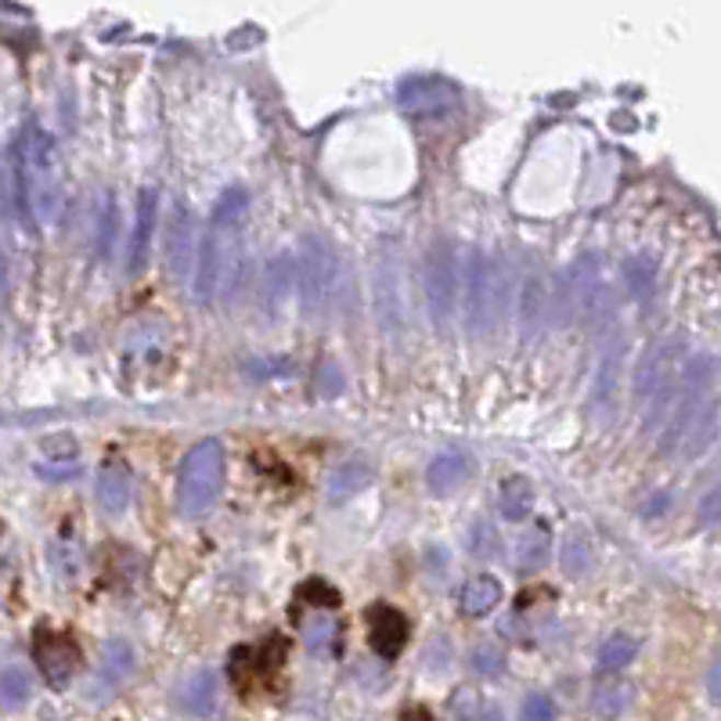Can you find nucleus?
I'll list each match as a JSON object with an SVG mask.
<instances>
[{
	"mask_svg": "<svg viewBox=\"0 0 721 721\" xmlns=\"http://www.w3.org/2000/svg\"><path fill=\"white\" fill-rule=\"evenodd\" d=\"M714 426H718V401H707L703 412L693 422L689 437H686V455H700L703 447L714 440Z\"/></svg>",
	"mask_w": 721,
	"mask_h": 721,
	"instance_id": "28",
	"label": "nucleus"
},
{
	"mask_svg": "<svg viewBox=\"0 0 721 721\" xmlns=\"http://www.w3.org/2000/svg\"><path fill=\"white\" fill-rule=\"evenodd\" d=\"M156 209H159L156 188H141V195H138V220H134L130 253H127V271H130V275H138V271L148 264V245H152V231H156Z\"/></svg>",
	"mask_w": 721,
	"mask_h": 721,
	"instance_id": "15",
	"label": "nucleus"
},
{
	"mask_svg": "<svg viewBox=\"0 0 721 721\" xmlns=\"http://www.w3.org/2000/svg\"><path fill=\"white\" fill-rule=\"evenodd\" d=\"M116 231H119V206L112 203V195H105L102 217H98V256H102V260L112 256V242H116Z\"/></svg>",
	"mask_w": 721,
	"mask_h": 721,
	"instance_id": "32",
	"label": "nucleus"
},
{
	"mask_svg": "<svg viewBox=\"0 0 721 721\" xmlns=\"http://www.w3.org/2000/svg\"><path fill=\"white\" fill-rule=\"evenodd\" d=\"M245 214H250V195L245 188H228L209 217L198 245L195 267V304H217L242 278L245 267Z\"/></svg>",
	"mask_w": 721,
	"mask_h": 721,
	"instance_id": "1",
	"label": "nucleus"
},
{
	"mask_svg": "<svg viewBox=\"0 0 721 721\" xmlns=\"http://www.w3.org/2000/svg\"><path fill=\"white\" fill-rule=\"evenodd\" d=\"M365 620H368L371 650H376L382 661H393V656H401L404 642H408V617L397 610V606H390V603H371Z\"/></svg>",
	"mask_w": 721,
	"mask_h": 721,
	"instance_id": "14",
	"label": "nucleus"
},
{
	"mask_svg": "<svg viewBox=\"0 0 721 721\" xmlns=\"http://www.w3.org/2000/svg\"><path fill=\"white\" fill-rule=\"evenodd\" d=\"M130 491H134L130 469L123 466L119 458H112V462H105L102 472H98V505H102L108 516L127 513V505H130Z\"/></svg>",
	"mask_w": 721,
	"mask_h": 721,
	"instance_id": "16",
	"label": "nucleus"
},
{
	"mask_svg": "<svg viewBox=\"0 0 721 721\" xmlns=\"http://www.w3.org/2000/svg\"><path fill=\"white\" fill-rule=\"evenodd\" d=\"M397 721H433V714H430V711H422V707H412V711H404Z\"/></svg>",
	"mask_w": 721,
	"mask_h": 721,
	"instance_id": "43",
	"label": "nucleus"
},
{
	"mask_svg": "<svg viewBox=\"0 0 721 721\" xmlns=\"http://www.w3.org/2000/svg\"><path fill=\"white\" fill-rule=\"evenodd\" d=\"M300 599L325 603V610H335V606H340V592H335L332 584H325L321 577H314V581H307L304 588H300Z\"/></svg>",
	"mask_w": 721,
	"mask_h": 721,
	"instance_id": "37",
	"label": "nucleus"
},
{
	"mask_svg": "<svg viewBox=\"0 0 721 721\" xmlns=\"http://www.w3.org/2000/svg\"><path fill=\"white\" fill-rule=\"evenodd\" d=\"M636 653H639V639L636 636H628V631H617V636H610L603 642V650H599V671H625L631 661H636Z\"/></svg>",
	"mask_w": 721,
	"mask_h": 721,
	"instance_id": "24",
	"label": "nucleus"
},
{
	"mask_svg": "<svg viewBox=\"0 0 721 721\" xmlns=\"http://www.w3.org/2000/svg\"><path fill=\"white\" fill-rule=\"evenodd\" d=\"M469 549L477 559H488L499 552V530H494L488 519H480V524H472L469 530Z\"/></svg>",
	"mask_w": 721,
	"mask_h": 721,
	"instance_id": "35",
	"label": "nucleus"
},
{
	"mask_svg": "<svg viewBox=\"0 0 721 721\" xmlns=\"http://www.w3.org/2000/svg\"><path fill=\"white\" fill-rule=\"evenodd\" d=\"M451 711H455V721H502L499 707L480 700V696H472V693H458Z\"/></svg>",
	"mask_w": 721,
	"mask_h": 721,
	"instance_id": "29",
	"label": "nucleus"
},
{
	"mask_svg": "<svg viewBox=\"0 0 721 721\" xmlns=\"http://www.w3.org/2000/svg\"><path fill=\"white\" fill-rule=\"evenodd\" d=\"M499 508L505 519H513V524H519V519L530 516L534 508V488L527 477H508L502 483V494H499Z\"/></svg>",
	"mask_w": 721,
	"mask_h": 721,
	"instance_id": "22",
	"label": "nucleus"
},
{
	"mask_svg": "<svg viewBox=\"0 0 721 721\" xmlns=\"http://www.w3.org/2000/svg\"><path fill=\"white\" fill-rule=\"evenodd\" d=\"M707 693H711L714 703H721V661L711 667V675H707Z\"/></svg>",
	"mask_w": 721,
	"mask_h": 721,
	"instance_id": "41",
	"label": "nucleus"
},
{
	"mask_svg": "<svg viewBox=\"0 0 721 721\" xmlns=\"http://www.w3.org/2000/svg\"><path fill=\"white\" fill-rule=\"evenodd\" d=\"M700 519L707 527H714V524H721V483L718 488H711L700 499Z\"/></svg>",
	"mask_w": 721,
	"mask_h": 721,
	"instance_id": "38",
	"label": "nucleus"
},
{
	"mask_svg": "<svg viewBox=\"0 0 721 721\" xmlns=\"http://www.w3.org/2000/svg\"><path fill=\"white\" fill-rule=\"evenodd\" d=\"M36 472H41V477H47V480H69V477H77L80 466L72 462V458H61L58 466H52V462H41V466H36Z\"/></svg>",
	"mask_w": 721,
	"mask_h": 721,
	"instance_id": "39",
	"label": "nucleus"
},
{
	"mask_svg": "<svg viewBox=\"0 0 721 721\" xmlns=\"http://www.w3.org/2000/svg\"><path fill=\"white\" fill-rule=\"evenodd\" d=\"M628 278H631V293H639L642 300L653 293V282H656V260L653 256H636L628 264Z\"/></svg>",
	"mask_w": 721,
	"mask_h": 721,
	"instance_id": "34",
	"label": "nucleus"
},
{
	"mask_svg": "<svg viewBox=\"0 0 721 721\" xmlns=\"http://www.w3.org/2000/svg\"><path fill=\"white\" fill-rule=\"evenodd\" d=\"M545 559H549V527L538 524L524 541H519L516 566L524 570V574H534V570H541Z\"/></svg>",
	"mask_w": 721,
	"mask_h": 721,
	"instance_id": "25",
	"label": "nucleus"
},
{
	"mask_svg": "<svg viewBox=\"0 0 721 721\" xmlns=\"http://www.w3.org/2000/svg\"><path fill=\"white\" fill-rule=\"evenodd\" d=\"M711 376H714L711 357H696L686 368V379H682V387L675 390V401H671V408H667L661 451H678V444L689 437L696 415H700L703 404L711 401V397H707V390H711Z\"/></svg>",
	"mask_w": 721,
	"mask_h": 721,
	"instance_id": "6",
	"label": "nucleus"
},
{
	"mask_svg": "<svg viewBox=\"0 0 721 721\" xmlns=\"http://www.w3.org/2000/svg\"><path fill=\"white\" fill-rule=\"evenodd\" d=\"M134 671V653L123 639H108L102 650V675L108 682H123Z\"/></svg>",
	"mask_w": 721,
	"mask_h": 721,
	"instance_id": "26",
	"label": "nucleus"
},
{
	"mask_svg": "<svg viewBox=\"0 0 721 721\" xmlns=\"http://www.w3.org/2000/svg\"><path fill=\"white\" fill-rule=\"evenodd\" d=\"M458 105H462V91H458V83L444 77H408L397 83V108L404 116L433 119V116H447Z\"/></svg>",
	"mask_w": 721,
	"mask_h": 721,
	"instance_id": "9",
	"label": "nucleus"
},
{
	"mask_svg": "<svg viewBox=\"0 0 721 721\" xmlns=\"http://www.w3.org/2000/svg\"><path fill=\"white\" fill-rule=\"evenodd\" d=\"M33 661H36V667H41L47 686L66 689L72 682V675H77L80 664H83V653H80L77 639L66 636V631L41 628L36 631V639H33Z\"/></svg>",
	"mask_w": 721,
	"mask_h": 721,
	"instance_id": "10",
	"label": "nucleus"
},
{
	"mask_svg": "<svg viewBox=\"0 0 721 721\" xmlns=\"http://www.w3.org/2000/svg\"><path fill=\"white\" fill-rule=\"evenodd\" d=\"M285 650H289V642H285L282 636H271L267 642H260V645H239V650L228 656L231 682L245 696L271 686V678H275L282 671V664H285Z\"/></svg>",
	"mask_w": 721,
	"mask_h": 721,
	"instance_id": "8",
	"label": "nucleus"
},
{
	"mask_svg": "<svg viewBox=\"0 0 721 721\" xmlns=\"http://www.w3.org/2000/svg\"><path fill=\"white\" fill-rule=\"evenodd\" d=\"M570 314H574L584 329H595L606 314L614 310V289L610 275L603 271L599 256H581L574 271H570Z\"/></svg>",
	"mask_w": 721,
	"mask_h": 721,
	"instance_id": "7",
	"label": "nucleus"
},
{
	"mask_svg": "<svg viewBox=\"0 0 721 721\" xmlns=\"http://www.w3.org/2000/svg\"><path fill=\"white\" fill-rule=\"evenodd\" d=\"M195 242H198L195 217H192V209L178 198L170 209V224H167V267H170L173 282H188L192 267H198Z\"/></svg>",
	"mask_w": 721,
	"mask_h": 721,
	"instance_id": "13",
	"label": "nucleus"
},
{
	"mask_svg": "<svg viewBox=\"0 0 721 721\" xmlns=\"http://www.w3.org/2000/svg\"><path fill=\"white\" fill-rule=\"evenodd\" d=\"M426 304L433 321L444 329L451 325L455 310H458V264L451 245H433L426 256Z\"/></svg>",
	"mask_w": 721,
	"mask_h": 721,
	"instance_id": "11",
	"label": "nucleus"
},
{
	"mask_svg": "<svg viewBox=\"0 0 721 721\" xmlns=\"http://www.w3.org/2000/svg\"><path fill=\"white\" fill-rule=\"evenodd\" d=\"M304 631H307V642H310V645H325V642L332 639L335 625H332V620H314V625H307Z\"/></svg>",
	"mask_w": 721,
	"mask_h": 721,
	"instance_id": "40",
	"label": "nucleus"
},
{
	"mask_svg": "<svg viewBox=\"0 0 721 721\" xmlns=\"http://www.w3.org/2000/svg\"><path fill=\"white\" fill-rule=\"evenodd\" d=\"M675 343L671 340H656L650 343V351L642 354L639 368H636V382H631V390H636V401H675Z\"/></svg>",
	"mask_w": 721,
	"mask_h": 721,
	"instance_id": "12",
	"label": "nucleus"
},
{
	"mask_svg": "<svg viewBox=\"0 0 721 721\" xmlns=\"http://www.w3.org/2000/svg\"><path fill=\"white\" fill-rule=\"evenodd\" d=\"M563 570H566L570 577H581V574H588V570H592V549H588V541H584V534H577V530L566 534Z\"/></svg>",
	"mask_w": 721,
	"mask_h": 721,
	"instance_id": "30",
	"label": "nucleus"
},
{
	"mask_svg": "<svg viewBox=\"0 0 721 721\" xmlns=\"http://www.w3.org/2000/svg\"><path fill=\"white\" fill-rule=\"evenodd\" d=\"M620 365H625V343H610V351L603 354V368H599V379H595V408H610L617 404V379H620Z\"/></svg>",
	"mask_w": 721,
	"mask_h": 721,
	"instance_id": "21",
	"label": "nucleus"
},
{
	"mask_svg": "<svg viewBox=\"0 0 721 721\" xmlns=\"http://www.w3.org/2000/svg\"><path fill=\"white\" fill-rule=\"evenodd\" d=\"M469 664H472V671H477V675H483V678L502 675V671H505V653H502L499 642H480L477 650H472Z\"/></svg>",
	"mask_w": 721,
	"mask_h": 721,
	"instance_id": "33",
	"label": "nucleus"
},
{
	"mask_svg": "<svg viewBox=\"0 0 721 721\" xmlns=\"http://www.w3.org/2000/svg\"><path fill=\"white\" fill-rule=\"evenodd\" d=\"M11 192L15 214L30 234L58 217V152L41 123H26L11 141Z\"/></svg>",
	"mask_w": 721,
	"mask_h": 721,
	"instance_id": "2",
	"label": "nucleus"
},
{
	"mask_svg": "<svg viewBox=\"0 0 721 721\" xmlns=\"http://www.w3.org/2000/svg\"><path fill=\"white\" fill-rule=\"evenodd\" d=\"M628 703H631V689L628 686H603L599 693L592 696V711L599 714V718H620L628 711Z\"/></svg>",
	"mask_w": 721,
	"mask_h": 721,
	"instance_id": "31",
	"label": "nucleus"
},
{
	"mask_svg": "<svg viewBox=\"0 0 721 721\" xmlns=\"http://www.w3.org/2000/svg\"><path fill=\"white\" fill-rule=\"evenodd\" d=\"M321 390H325V393L340 390V371H335V365H325V379H321Z\"/></svg>",
	"mask_w": 721,
	"mask_h": 721,
	"instance_id": "42",
	"label": "nucleus"
},
{
	"mask_svg": "<svg viewBox=\"0 0 721 721\" xmlns=\"http://www.w3.org/2000/svg\"><path fill=\"white\" fill-rule=\"evenodd\" d=\"M30 675L22 671L19 664H8L4 675H0V700H4L8 711H15V707H22L30 700Z\"/></svg>",
	"mask_w": 721,
	"mask_h": 721,
	"instance_id": "27",
	"label": "nucleus"
},
{
	"mask_svg": "<svg viewBox=\"0 0 721 721\" xmlns=\"http://www.w3.org/2000/svg\"><path fill=\"white\" fill-rule=\"evenodd\" d=\"M224 444L206 437L198 440L188 455H184L178 472V508L181 516L198 519L217 505L224 491Z\"/></svg>",
	"mask_w": 721,
	"mask_h": 721,
	"instance_id": "3",
	"label": "nucleus"
},
{
	"mask_svg": "<svg viewBox=\"0 0 721 721\" xmlns=\"http://www.w3.org/2000/svg\"><path fill=\"white\" fill-rule=\"evenodd\" d=\"M519 721H556V703L549 693H527L519 703Z\"/></svg>",
	"mask_w": 721,
	"mask_h": 721,
	"instance_id": "36",
	"label": "nucleus"
},
{
	"mask_svg": "<svg viewBox=\"0 0 721 721\" xmlns=\"http://www.w3.org/2000/svg\"><path fill=\"white\" fill-rule=\"evenodd\" d=\"M296 275H300V296L307 314L329 318L343 296V264L329 239L307 234L300 245V260H296Z\"/></svg>",
	"mask_w": 721,
	"mask_h": 721,
	"instance_id": "4",
	"label": "nucleus"
},
{
	"mask_svg": "<svg viewBox=\"0 0 721 721\" xmlns=\"http://www.w3.org/2000/svg\"><path fill=\"white\" fill-rule=\"evenodd\" d=\"M499 603H502V584L499 577H488V574L466 581L462 592H458V610L466 617H488Z\"/></svg>",
	"mask_w": 721,
	"mask_h": 721,
	"instance_id": "20",
	"label": "nucleus"
},
{
	"mask_svg": "<svg viewBox=\"0 0 721 721\" xmlns=\"http://www.w3.org/2000/svg\"><path fill=\"white\" fill-rule=\"evenodd\" d=\"M371 466L365 462V458H346V462H340L332 472H329V483H325V491H329V502H346V499H354V494H360L371 483Z\"/></svg>",
	"mask_w": 721,
	"mask_h": 721,
	"instance_id": "19",
	"label": "nucleus"
},
{
	"mask_svg": "<svg viewBox=\"0 0 721 721\" xmlns=\"http://www.w3.org/2000/svg\"><path fill=\"white\" fill-rule=\"evenodd\" d=\"M519 318H524V332L534 335L538 325L545 318H549V289H545L541 275H530L527 285H524V310H519Z\"/></svg>",
	"mask_w": 721,
	"mask_h": 721,
	"instance_id": "23",
	"label": "nucleus"
},
{
	"mask_svg": "<svg viewBox=\"0 0 721 721\" xmlns=\"http://www.w3.org/2000/svg\"><path fill=\"white\" fill-rule=\"evenodd\" d=\"M508 307V278L494 256L477 253L466 271V325L472 335H488L502 325Z\"/></svg>",
	"mask_w": 721,
	"mask_h": 721,
	"instance_id": "5",
	"label": "nucleus"
},
{
	"mask_svg": "<svg viewBox=\"0 0 721 721\" xmlns=\"http://www.w3.org/2000/svg\"><path fill=\"white\" fill-rule=\"evenodd\" d=\"M217 703H220V682H217V671H195V675L181 686V707L188 711L192 718H214L217 714Z\"/></svg>",
	"mask_w": 721,
	"mask_h": 721,
	"instance_id": "17",
	"label": "nucleus"
},
{
	"mask_svg": "<svg viewBox=\"0 0 721 721\" xmlns=\"http://www.w3.org/2000/svg\"><path fill=\"white\" fill-rule=\"evenodd\" d=\"M469 472H472L469 455H462V451H444V455H437V458L430 462L426 483H430L433 494H455V491L469 480Z\"/></svg>",
	"mask_w": 721,
	"mask_h": 721,
	"instance_id": "18",
	"label": "nucleus"
}]
</instances>
